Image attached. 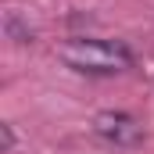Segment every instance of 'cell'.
Segmentation results:
<instances>
[{"label":"cell","mask_w":154,"mask_h":154,"mask_svg":"<svg viewBox=\"0 0 154 154\" xmlns=\"http://www.w3.org/2000/svg\"><path fill=\"white\" fill-rule=\"evenodd\" d=\"M57 57L72 72H86V75H115V72L133 68V50L118 39L72 36L65 43H57Z\"/></svg>","instance_id":"obj_1"},{"label":"cell","mask_w":154,"mask_h":154,"mask_svg":"<svg viewBox=\"0 0 154 154\" xmlns=\"http://www.w3.org/2000/svg\"><path fill=\"white\" fill-rule=\"evenodd\" d=\"M93 133L111 147H136L143 140V125L125 111H100L93 118Z\"/></svg>","instance_id":"obj_2"},{"label":"cell","mask_w":154,"mask_h":154,"mask_svg":"<svg viewBox=\"0 0 154 154\" xmlns=\"http://www.w3.org/2000/svg\"><path fill=\"white\" fill-rule=\"evenodd\" d=\"M4 29H7V36L14 39V43H29V39H32V29H29V25H25V29L18 25V14H7V18H4Z\"/></svg>","instance_id":"obj_3"},{"label":"cell","mask_w":154,"mask_h":154,"mask_svg":"<svg viewBox=\"0 0 154 154\" xmlns=\"http://www.w3.org/2000/svg\"><path fill=\"white\" fill-rule=\"evenodd\" d=\"M0 136H4V151H11V147H14V133H11V125H0Z\"/></svg>","instance_id":"obj_4"}]
</instances>
